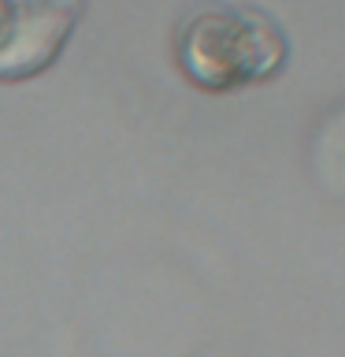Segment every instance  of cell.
<instances>
[{"mask_svg": "<svg viewBox=\"0 0 345 357\" xmlns=\"http://www.w3.org/2000/svg\"><path fill=\"white\" fill-rule=\"evenodd\" d=\"M86 0H0V82L33 78L56 63Z\"/></svg>", "mask_w": 345, "mask_h": 357, "instance_id": "7a4b0ae2", "label": "cell"}, {"mask_svg": "<svg viewBox=\"0 0 345 357\" xmlns=\"http://www.w3.org/2000/svg\"><path fill=\"white\" fill-rule=\"evenodd\" d=\"M175 56L182 75L208 93H238L282 75L289 41L260 8L204 4L178 22Z\"/></svg>", "mask_w": 345, "mask_h": 357, "instance_id": "6da1fadb", "label": "cell"}, {"mask_svg": "<svg viewBox=\"0 0 345 357\" xmlns=\"http://www.w3.org/2000/svg\"><path fill=\"white\" fill-rule=\"evenodd\" d=\"M312 172L334 201H345V100L319 123L312 138Z\"/></svg>", "mask_w": 345, "mask_h": 357, "instance_id": "3957f363", "label": "cell"}]
</instances>
